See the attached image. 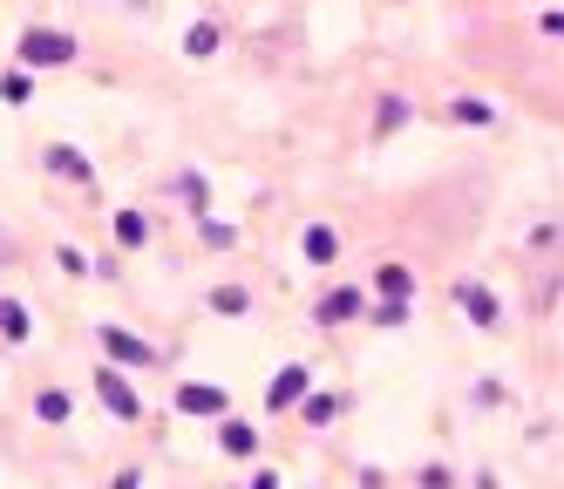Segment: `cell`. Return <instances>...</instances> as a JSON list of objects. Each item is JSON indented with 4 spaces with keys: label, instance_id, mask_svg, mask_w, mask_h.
<instances>
[{
    "label": "cell",
    "instance_id": "1",
    "mask_svg": "<svg viewBox=\"0 0 564 489\" xmlns=\"http://www.w3.org/2000/svg\"><path fill=\"white\" fill-rule=\"evenodd\" d=\"M21 55H28V62H68V55H75V41H68V34H28V41H21Z\"/></svg>",
    "mask_w": 564,
    "mask_h": 489
}]
</instances>
